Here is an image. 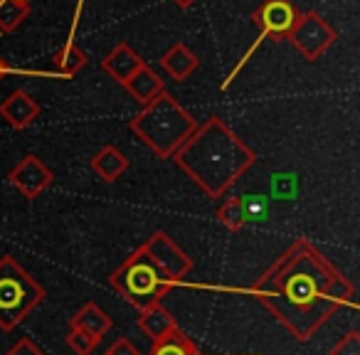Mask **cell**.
<instances>
[{"instance_id": "5", "label": "cell", "mask_w": 360, "mask_h": 355, "mask_svg": "<svg viewBox=\"0 0 360 355\" xmlns=\"http://www.w3.org/2000/svg\"><path fill=\"white\" fill-rule=\"evenodd\" d=\"M47 291L15 257H0V330H15L37 306Z\"/></svg>"}, {"instance_id": "18", "label": "cell", "mask_w": 360, "mask_h": 355, "mask_svg": "<svg viewBox=\"0 0 360 355\" xmlns=\"http://www.w3.org/2000/svg\"><path fill=\"white\" fill-rule=\"evenodd\" d=\"M52 62H55V67H57V75L65 77V79H72V77H77L89 65V57H86L84 50H79V47L75 45V40H67L65 47H62L60 52H55Z\"/></svg>"}, {"instance_id": "23", "label": "cell", "mask_w": 360, "mask_h": 355, "mask_svg": "<svg viewBox=\"0 0 360 355\" xmlns=\"http://www.w3.org/2000/svg\"><path fill=\"white\" fill-rule=\"evenodd\" d=\"M6 355H47V353H45V350H42L40 345H37L32 338L22 335V338L18 340V343L13 345L11 350H6Z\"/></svg>"}, {"instance_id": "19", "label": "cell", "mask_w": 360, "mask_h": 355, "mask_svg": "<svg viewBox=\"0 0 360 355\" xmlns=\"http://www.w3.org/2000/svg\"><path fill=\"white\" fill-rule=\"evenodd\" d=\"M215 215H217V222H220L222 227H227L230 232H242L247 225V217H250L242 198H227V200L217 207Z\"/></svg>"}, {"instance_id": "25", "label": "cell", "mask_w": 360, "mask_h": 355, "mask_svg": "<svg viewBox=\"0 0 360 355\" xmlns=\"http://www.w3.org/2000/svg\"><path fill=\"white\" fill-rule=\"evenodd\" d=\"M11 72H18V70H13V67H8V62L3 60V57H0V79H3V77H6V75H11Z\"/></svg>"}, {"instance_id": "14", "label": "cell", "mask_w": 360, "mask_h": 355, "mask_svg": "<svg viewBox=\"0 0 360 355\" xmlns=\"http://www.w3.org/2000/svg\"><path fill=\"white\" fill-rule=\"evenodd\" d=\"M89 165H91V170H94V175L99 178V181L116 183L121 175L129 170V158H126L116 146L109 143V146H104V148L96 150Z\"/></svg>"}, {"instance_id": "3", "label": "cell", "mask_w": 360, "mask_h": 355, "mask_svg": "<svg viewBox=\"0 0 360 355\" xmlns=\"http://www.w3.org/2000/svg\"><path fill=\"white\" fill-rule=\"evenodd\" d=\"M129 129L155 158L168 160L198 129V119L170 91H163L148 106H141Z\"/></svg>"}, {"instance_id": "17", "label": "cell", "mask_w": 360, "mask_h": 355, "mask_svg": "<svg viewBox=\"0 0 360 355\" xmlns=\"http://www.w3.org/2000/svg\"><path fill=\"white\" fill-rule=\"evenodd\" d=\"M146 355H202V353L191 335L183 333L180 328H175L168 335H163V338L153 340V345H150V350Z\"/></svg>"}, {"instance_id": "9", "label": "cell", "mask_w": 360, "mask_h": 355, "mask_svg": "<svg viewBox=\"0 0 360 355\" xmlns=\"http://www.w3.org/2000/svg\"><path fill=\"white\" fill-rule=\"evenodd\" d=\"M8 183L20 193L25 200H37L47 188L55 183V173L35 153H25L8 173Z\"/></svg>"}, {"instance_id": "22", "label": "cell", "mask_w": 360, "mask_h": 355, "mask_svg": "<svg viewBox=\"0 0 360 355\" xmlns=\"http://www.w3.org/2000/svg\"><path fill=\"white\" fill-rule=\"evenodd\" d=\"M328 355H360V333L358 330H348V333L330 348Z\"/></svg>"}, {"instance_id": "11", "label": "cell", "mask_w": 360, "mask_h": 355, "mask_svg": "<svg viewBox=\"0 0 360 355\" xmlns=\"http://www.w3.org/2000/svg\"><path fill=\"white\" fill-rule=\"evenodd\" d=\"M146 62L141 60L139 55L134 52V47L126 45V42H119V45H114V50L109 52V55L101 60V70L106 72V75L111 77V79L116 82V84L124 86L126 82L131 79V75H134L136 70H141Z\"/></svg>"}, {"instance_id": "7", "label": "cell", "mask_w": 360, "mask_h": 355, "mask_svg": "<svg viewBox=\"0 0 360 355\" xmlns=\"http://www.w3.org/2000/svg\"><path fill=\"white\" fill-rule=\"evenodd\" d=\"M286 40L294 45L296 52H301L306 62H316L335 40H338V32L319 15V13H299L291 27L289 37Z\"/></svg>"}, {"instance_id": "8", "label": "cell", "mask_w": 360, "mask_h": 355, "mask_svg": "<svg viewBox=\"0 0 360 355\" xmlns=\"http://www.w3.org/2000/svg\"><path fill=\"white\" fill-rule=\"evenodd\" d=\"M141 247L173 284L183 281L193 271V257L183 252V247L175 245L168 232H153Z\"/></svg>"}, {"instance_id": "20", "label": "cell", "mask_w": 360, "mask_h": 355, "mask_svg": "<svg viewBox=\"0 0 360 355\" xmlns=\"http://www.w3.org/2000/svg\"><path fill=\"white\" fill-rule=\"evenodd\" d=\"M30 18V6L18 0H0V35H11Z\"/></svg>"}, {"instance_id": "12", "label": "cell", "mask_w": 360, "mask_h": 355, "mask_svg": "<svg viewBox=\"0 0 360 355\" xmlns=\"http://www.w3.org/2000/svg\"><path fill=\"white\" fill-rule=\"evenodd\" d=\"M158 62H160V67H163L165 75L175 82H186L188 77L198 70V65H200L195 52H193L188 45H183V42H173V45L160 55Z\"/></svg>"}, {"instance_id": "4", "label": "cell", "mask_w": 360, "mask_h": 355, "mask_svg": "<svg viewBox=\"0 0 360 355\" xmlns=\"http://www.w3.org/2000/svg\"><path fill=\"white\" fill-rule=\"evenodd\" d=\"M109 286L136 311L155 306L173 291V281L153 264L143 247H136L109 274Z\"/></svg>"}, {"instance_id": "21", "label": "cell", "mask_w": 360, "mask_h": 355, "mask_svg": "<svg viewBox=\"0 0 360 355\" xmlns=\"http://www.w3.org/2000/svg\"><path fill=\"white\" fill-rule=\"evenodd\" d=\"M65 343H67V348H70L72 353H77V355H91L96 350V345H99V338H94V335L84 333V330H79V328H70V333H67Z\"/></svg>"}, {"instance_id": "24", "label": "cell", "mask_w": 360, "mask_h": 355, "mask_svg": "<svg viewBox=\"0 0 360 355\" xmlns=\"http://www.w3.org/2000/svg\"><path fill=\"white\" fill-rule=\"evenodd\" d=\"M104 355H141V350L134 345V340L129 338H116L114 343L109 345Z\"/></svg>"}, {"instance_id": "26", "label": "cell", "mask_w": 360, "mask_h": 355, "mask_svg": "<svg viewBox=\"0 0 360 355\" xmlns=\"http://www.w3.org/2000/svg\"><path fill=\"white\" fill-rule=\"evenodd\" d=\"M173 3H175V6H178V8H183V11H188V8L195 6L198 0H173Z\"/></svg>"}, {"instance_id": "10", "label": "cell", "mask_w": 360, "mask_h": 355, "mask_svg": "<svg viewBox=\"0 0 360 355\" xmlns=\"http://www.w3.org/2000/svg\"><path fill=\"white\" fill-rule=\"evenodd\" d=\"M37 116H40V104L25 89L11 91L6 101H0V119L15 131H22L30 124H35Z\"/></svg>"}, {"instance_id": "2", "label": "cell", "mask_w": 360, "mask_h": 355, "mask_svg": "<svg viewBox=\"0 0 360 355\" xmlns=\"http://www.w3.org/2000/svg\"><path fill=\"white\" fill-rule=\"evenodd\" d=\"M170 160L210 200H220L257 163V153L220 116H210L205 124H198Z\"/></svg>"}, {"instance_id": "15", "label": "cell", "mask_w": 360, "mask_h": 355, "mask_svg": "<svg viewBox=\"0 0 360 355\" xmlns=\"http://www.w3.org/2000/svg\"><path fill=\"white\" fill-rule=\"evenodd\" d=\"M124 89L129 91V94L134 96V101H139L141 106H148L155 96L163 94L165 84L148 65H143L141 70H136L134 75H131V79L124 84Z\"/></svg>"}, {"instance_id": "16", "label": "cell", "mask_w": 360, "mask_h": 355, "mask_svg": "<svg viewBox=\"0 0 360 355\" xmlns=\"http://www.w3.org/2000/svg\"><path fill=\"white\" fill-rule=\"evenodd\" d=\"M111 323H114L111 316L106 314L104 309H99L94 301H86V304L70 318V328H79V330H84V333L99 338V340L109 333Z\"/></svg>"}, {"instance_id": "27", "label": "cell", "mask_w": 360, "mask_h": 355, "mask_svg": "<svg viewBox=\"0 0 360 355\" xmlns=\"http://www.w3.org/2000/svg\"><path fill=\"white\" fill-rule=\"evenodd\" d=\"M18 3H27V0H18Z\"/></svg>"}, {"instance_id": "6", "label": "cell", "mask_w": 360, "mask_h": 355, "mask_svg": "<svg viewBox=\"0 0 360 355\" xmlns=\"http://www.w3.org/2000/svg\"><path fill=\"white\" fill-rule=\"evenodd\" d=\"M296 8L291 0H264L259 8H257L255 13H252V22H255L257 27H259V37H257V42L250 47V50L245 52V57H242L240 62H237V67L230 72V77L225 79V84H222V89H227V86L235 82L237 72L242 70V67L247 65V62L252 60V55L257 52V47L262 45V40H266V37H276V40H286L291 32V27H294V20H296Z\"/></svg>"}, {"instance_id": "13", "label": "cell", "mask_w": 360, "mask_h": 355, "mask_svg": "<svg viewBox=\"0 0 360 355\" xmlns=\"http://www.w3.org/2000/svg\"><path fill=\"white\" fill-rule=\"evenodd\" d=\"M136 325L143 335H148L150 340H158L163 335H168L170 330L178 328V321L175 316L165 309L163 304H155V306H148V309L139 311V318H136Z\"/></svg>"}, {"instance_id": "1", "label": "cell", "mask_w": 360, "mask_h": 355, "mask_svg": "<svg viewBox=\"0 0 360 355\" xmlns=\"http://www.w3.org/2000/svg\"><path fill=\"white\" fill-rule=\"evenodd\" d=\"M250 294L291 338L309 343L340 309L353 306L355 289L314 242L299 237L252 281Z\"/></svg>"}]
</instances>
